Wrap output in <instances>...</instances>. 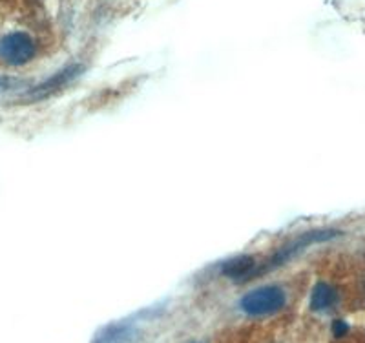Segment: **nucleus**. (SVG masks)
Returning <instances> with one entry per match:
<instances>
[{
	"instance_id": "f257e3e1",
	"label": "nucleus",
	"mask_w": 365,
	"mask_h": 343,
	"mask_svg": "<svg viewBox=\"0 0 365 343\" xmlns=\"http://www.w3.org/2000/svg\"><path fill=\"white\" fill-rule=\"evenodd\" d=\"M285 300L287 296L282 287H259V289L247 292L241 298L240 307L249 316H269L282 310V307L285 305Z\"/></svg>"
},
{
	"instance_id": "f03ea898",
	"label": "nucleus",
	"mask_w": 365,
	"mask_h": 343,
	"mask_svg": "<svg viewBox=\"0 0 365 343\" xmlns=\"http://www.w3.org/2000/svg\"><path fill=\"white\" fill-rule=\"evenodd\" d=\"M338 236H340V232L334 230V228H322V230L305 232V234H302L298 240L291 241V243L285 245V247H283L279 252L274 254V256L269 260V265H265V267L257 270V272H263L265 269H274V267H279V265L287 263V261H291L294 256H298L302 250H305V248L311 247V245L324 243V241H331Z\"/></svg>"
},
{
	"instance_id": "7ed1b4c3",
	"label": "nucleus",
	"mask_w": 365,
	"mask_h": 343,
	"mask_svg": "<svg viewBox=\"0 0 365 343\" xmlns=\"http://www.w3.org/2000/svg\"><path fill=\"white\" fill-rule=\"evenodd\" d=\"M35 42L28 34L15 31L0 39V58L11 66H21L34 58Z\"/></svg>"
},
{
	"instance_id": "20e7f679",
	"label": "nucleus",
	"mask_w": 365,
	"mask_h": 343,
	"mask_svg": "<svg viewBox=\"0 0 365 343\" xmlns=\"http://www.w3.org/2000/svg\"><path fill=\"white\" fill-rule=\"evenodd\" d=\"M79 73H83V66H81V64H73V66L64 68V70L57 71L53 77H50L48 81H44V83H41L38 86H35L34 90L29 91L28 97H31V101L44 99V97L51 96V93H55L57 90H61L64 84L71 83Z\"/></svg>"
},
{
	"instance_id": "39448f33",
	"label": "nucleus",
	"mask_w": 365,
	"mask_h": 343,
	"mask_svg": "<svg viewBox=\"0 0 365 343\" xmlns=\"http://www.w3.org/2000/svg\"><path fill=\"white\" fill-rule=\"evenodd\" d=\"M254 269H256V260L252 256H237L232 260L225 261L221 267V274L236 282H243L252 277Z\"/></svg>"
},
{
	"instance_id": "423d86ee",
	"label": "nucleus",
	"mask_w": 365,
	"mask_h": 343,
	"mask_svg": "<svg viewBox=\"0 0 365 343\" xmlns=\"http://www.w3.org/2000/svg\"><path fill=\"white\" fill-rule=\"evenodd\" d=\"M135 338V331L125 323H115V325L106 327L96 336L93 343H132Z\"/></svg>"
},
{
	"instance_id": "0eeeda50",
	"label": "nucleus",
	"mask_w": 365,
	"mask_h": 343,
	"mask_svg": "<svg viewBox=\"0 0 365 343\" xmlns=\"http://www.w3.org/2000/svg\"><path fill=\"white\" fill-rule=\"evenodd\" d=\"M338 300V292L334 287L329 283H316L311 294V309L312 310H325L331 309Z\"/></svg>"
},
{
	"instance_id": "6e6552de",
	"label": "nucleus",
	"mask_w": 365,
	"mask_h": 343,
	"mask_svg": "<svg viewBox=\"0 0 365 343\" xmlns=\"http://www.w3.org/2000/svg\"><path fill=\"white\" fill-rule=\"evenodd\" d=\"M332 332H334L336 338H341V336H345L349 332V325L344 319H336V322L332 323Z\"/></svg>"
},
{
	"instance_id": "1a4fd4ad",
	"label": "nucleus",
	"mask_w": 365,
	"mask_h": 343,
	"mask_svg": "<svg viewBox=\"0 0 365 343\" xmlns=\"http://www.w3.org/2000/svg\"><path fill=\"white\" fill-rule=\"evenodd\" d=\"M2 83H4V79H0V84H2Z\"/></svg>"
}]
</instances>
